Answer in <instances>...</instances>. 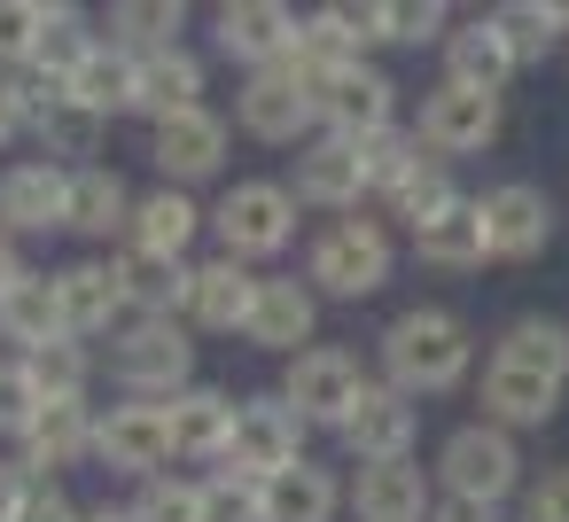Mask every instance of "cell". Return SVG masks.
Instances as JSON below:
<instances>
[{"instance_id":"6da1fadb","label":"cell","mask_w":569,"mask_h":522,"mask_svg":"<svg viewBox=\"0 0 569 522\" xmlns=\"http://www.w3.org/2000/svg\"><path fill=\"white\" fill-rule=\"evenodd\" d=\"M375 367L390 390H406L413 405L421 398H445L476 374V328L452 312V304H406L382 335H375Z\"/></svg>"},{"instance_id":"7a4b0ae2","label":"cell","mask_w":569,"mask_h":522,"mask_svg":"<svg viewBox=\"0 0 569 522\" xmlns=\"http://www.w3.org/2000/svg\"><path fill=\"white\" fill-rule=\"evenodd\" d=\"M429 475H437V499L445 506L499 514L507 499H522V444L507 429H491V421H460V429H445Z\"/></svg>"},{"instance_id":"3957f363","label":"cell","mask_w":569,"mask_h":522,"mask_svg":"<svg viewBox=\"0 0 569 522\" xmlns=\"http://www.w3.org/2000/svg\"><path fill=\"white\" fill-rule=\"evenodd\" d=\"M398 273V242L382 219H328L312 242H305V289L312 297H336V304H359V297H382Z\"/></svg>"},{"instance_id":"277c9868","label":"cell","mask_w":569,"mask_h":522,"mask_svg":"<svg viewBox=\"0 0 569 522\" xmlns=\"http://www.w3.org/2000/svg\"><path fill=\"white\" fill-rule=\"evenodd\" d=\"M110 374H118L126 398L172 405L180 390H196V335L180 320H126L110 335Z\"/></svg>"},{"instance_id":"5b68a950","label":"cell","mask_w":569,"mask_h":522,"mask_svg":"<svg viewBox=\"0 0 569 522\" xmlns=\"http://www.w3.org/2000/svg\"><path fill=\"white\" fill-rule=\"evenodd\" d=\"M211 234H219V258L234 265H266L297 242V195L281 180H234L219 203H211Z\"/></svg>"},{"instance_id":"8992f818","label":"cell","mask_w":569,"mask_h":522,"mask_svg":"<svg viewBox=\"0 0 569 522\" xmlns=\"http://www.w3.org/2000/svg\"><path fill=\"white\" fill-rule=\"evenodd\" d=\"M234 126L266 149H305L320 133V94L297 63H273V71H250L234 87Z\"/></svg>"},{"instance_id":"52a82bcc","label":"cell","mask_w":569,"mask_h":522,"mask_svg":"<svg viewBox=\"0 0 569 522\" xmlns=\"http://www.w3.org/2000/svg\"><path fill=\"white\" fill-rule=\"evenodd\" d=\"M367 382H375V374H367V359H359L351 343H312V351H297V359L281 367V398L297 405L305 429H343Z\"/></svg>"},{"instance_id":"ba28073f","label":"cell","mask_w":569,"mask_h":522,"mask_svg":"<svg viewBox=\"0 0 569 522\" xmlns=\"http://www.w3.org/2000/svg\"><path fill=\"white\" fill-rule=\"evenodd\" d=\"M507 126V94H476V87H429L421 94V118H413V141L437 157V164H460V157H483Z\"/></svg>"},{"instance_id":"9c48e42d","label":"cell","mask_w":569,"mask_h":522,"mask_svg":"<svg viewBox=\"0 0 569 522\" xmlns=\"http://www.w3.org/2000/svg\"><path fill=\"white\" fill-rule=\"evenodd\" d=\"M297 32H305V17L289 9V0H219V9H211V48L227 63H242V79L289 63Z\"/></svg>"},{"instance_id":"30bf717a","label":"cell","mask_w":569,"mask_h":522,"mask_svg":"<svg viewBox=\"0 0 569 522\" xmlns=\"http://www.w3.org/2000/svg\"><path fill=\"white\" fill-rule=\"evenodd\" d=\"M94 460H102L110 475H133V483L172 475V413H164V405H141V398L102 405V413H94Z\"/></svg>"},{"instance_id":"8fae6325","label":"cell","mask_w":569,"mask_h":522,"mask_svg":"<svg viewBox=\"0 0 569 522\" xmlns=\"http://www.w3.org/2000/svg\"><path fill=\"white\" fill-rule=\"evenodd\" d=\"M281 188L297 195V211H328V219H351V211L375 195L359 141H336V133H312V141L297 149V164H289Z\"/></svg>"},{"instance_id":"7c38bea8","label":"cell","mask_w":569,"mask_h":522,"mask_svg":"<svg viewBox=\"0 0 569 522\" xmlns=\"http://www.w3.org/2000/svg\"><path fill=\"white\" fill-rule=\"evenodd\" d=\"M320 133L336 141H382L398 133V79L375 63H343L320 79Z\"/></svg>"},{"instance_id":"4fadbf2b","label":"cell","mask_w":569,"mask_h":522,"mask_svg":"<svg viewBox=\"0 0 569 522\" xmlns=\"http://www.w3.org/2000/svg\"><path fill=\"white\" fill-rule=\"evenodd\" d=\"M227 149H234V126H227L211 102L188 110V118H172V126H149V164H157V180H164V188H188V195L227 172Z\"/></svg>"},{"instance_id":"5bb4252c","label":"cell","mask_w":569,"mask_h":522,"mask_svg":"<svg viewBox=\"0 0 569 522\" xmlns=\"http://www.w3.org/2000/svg\"><path fill=\"white\" fill-rule=\"evenodd\" d=\"M305 421H297V405L281 398V390H258V398H242L234 405V452H227V468L234 475H281V468H297L305 460Z\"/></svg>"},{"instance_id":"9a60e30c","label":"cell","mask_w":569,"mask_h":522,"mask_svg":"<svg viewBox=\"0 0 569 522\" xmlns=\"http://www.w3.org/2000/svg\"><path fill=\"white\" fill-rule=\"evenodd\" d=\"M483 203V242H491V258L499 265H530V258H546L553 250V195L538 188V180H499L491 195H476Z\"/></svg>"},{"instance_id":"2e32d148","label":"cell","mask_w":569,"mask_h":522,"mask_svg":"<svg viewBox=\"0 0 569 522\" xmlns=\"http://www.w3.org/2000/svg\"><path fill=\"white\" fill-rule=\"evenodd\" d=\"M343 436V452L359 460V468H382V460H413V444H421V405L406 398V390H390L382 374L359 390V405H351V421L336 429Z\"/></svg>"},{"instance_id":"e0dca14e","label":"cell","mask_w":569,"mask_h":522,"mask_svg":"<svg viewBox=\"0 0 569 522\" xmlns=\"http://www.w3.org/2000/svg\"><path fill=\"white\" fill-rule=\"evenodd\" d=\"M71 219V172L48 157H17L0 164V234L24 242V234H63Z\"/></svg>"},{"instance_id":"ac0fdd59","label":"cell","mask_w":569,"mask_h":522,"mask_svg":"<svg viewBox=\"0 0 569 522\" xmlns=\"http://www.w3.org/2000/svg\"><path fill=\"white\" fill-rule=\"evenodd\" d=\"M258 281H266V273H250V265H234V258L188 265L180 328H188V335H242V328H250V304H258Z\"/></svg>"},{"instance_id":"d6986e66","label":"cell","mask_w":569,"mask_h":522,"mask_svg":"<svg viewBox=\"0 0 569 522\" xmlns=\"http://www.w3.org/2000/svg\"><path fill=\"white\" fill-rule=\"evenodd\" d=\"M32 141H40V157H48V164L87 172V164H102L110 118H94L71 87H32Z\"/></svg>"},{"instance_id":"ffe728a7","label":"cell","mask_w":569,"mask_h":522,"mask_svg":"<svg viewBox=\"0 0 569 522\" xmlns=\"http://www.w3.org/2000/svg\"><path fill=\"white\" fill-rule=\"evenodd\" d=\"M343 506L359 522H429L445 499H437V475L421 460H382V468H359L343 483Z\"/></svg>"},{"instance_id":"44dd1931","label":"cell","mask_w":569,"mask_h":522,"mask_svg":"<svg viewBox=\"0 0 569 522\" xmlns=\"http://www.w3.org/2000/svg\"><path fill=\"white\" fill-rule=\"evenodd\" d=\"M312 328H320V297H312L297 273H266L242 343H258V351H273V359H297V351H312Z\"/></svg>"},{"instance_id":"7402d4cb","label":"cell","mask_w":569,"mask_h":522,"mask_svg":"<svg viewBox=\"0 0 569 522\" xmlns=\"http://www.w3.org/2000/svg\"><path fill=\"white\" fill-rule=\"evenodd\" d=\"M211 227V211L188 195V188H149V195H133V227H126V250H141V258H172V265H188V250H196V234Z\"/></svg>"},{"instance_id":"603a6c76","label":"cell","mask_w":569,"mask_h":522,"mask_svg":"<svg viewBox=\"0 0 569 522\" xmlns=\"http://www.w3.org/2000/svg\"><path fill=\"white\" fill-rule=\"evenodd\" d=\"M561 390H569V382H546V374H530V367H507V359H483V382H476V405H483V421H491V429H507V436H522V429H546V421L561 413Z\"/></svg>"},{"instance_id":"cb8c5ba5","label":"cell","mask_w":569,"mask_h":522,"mask_svg":"<svg viewBox=\"0 0 569 522\" xmlns=\"http://www.w3.org/2000/svg\"><path fill=\"white\" fill-rule=\"evenodd\" d=\"M234 390H219V382H196V390H180L164 413H172V460H196V468H227V452H234Z\"/></svg>"},{"instance_id":"d4e9b609","label":"cell","mask_w":569,"mask_h":522,"mask_svg":"<svg viewBox=\"0 0 569 522\" xmlns=\"http://www.w3.org/2000/svg\"><path fill=\"white\" fill-rule=\"evenodd\" d=\"M56 297H63V335L71 343H94V335H118L126 328V289H118V265L110 258H79L56 273Z\"/></svg>"},{"instance_id":"484cf974","label":"cell","mask_w":569,"mask_h":522,"mask_svg":"<svg viewBox=\"0 0 569 522\" xmlns=\"http://www.w3.org/2000/svg\"><path fill=\"white\" fill-rule=\"evenodd\" d=\"M437 63H445V87H476V94H507V79L522 71L515 48H507V32H499L491 17H460V24L445 32Z\"/></svg>"},{"instance_id":"4316f807","label":"cell","mask_w":569,"mask_h":522,"mask_svg":"<svg viewBox=\"0 0 569 522\" xmlns=\"http://www.w3.org/2000/svg\"><path fill=\"white\" fill-rule=\"evenodd\" d=\"M17 460H24L40 483H63L71 468H87V460H94V405H87V398H79V405H40V421L24 429Z\"/></svg>"},{"instance_id":"83f0119b","label":"cell","mask_w":569,"mask_h":522,"mask_svg":"<svg viewBox=\"0 0 569 522\" xmlns=\"http://www.w3.org/2000/svg\"><path fill=\"white\" fill-rule=\"evenodd\" d=\"M203 110V56L196 48H164V56H141L133 63V118L149 126H172Z\"/></svg>"},{"instance_id":"f1b7e54d","label":"cell","mask_w":569,"mask_h":522,"mask_svg":"<svg viewBox=\"0 0 569 522\" xmlns=\"http://www.w3.org/2000/svg\"><path fill=\"white\" fill-rule=\"evenodd\" d=\"M126 227H133V188H126V172H118V164L71 172V219H63V234H79V242H118V250H126Z\"/></svg>"},{"instance_id":"f546056e","label":"cell","mask_w":569,"mask_h":522,"mask_svg":"<svg viewBox=\"0 0 569 522\" xmlns=\"http://www.w3.org/2000/svg\"><path fill=\"white\" fill-rule=\"evenodd\" d=\"M413 258H421L429 273H483V265H491V242H483V203H476V195H460L445 219L413 227Z\"/></svg>"},{"instance_id":"4dcf8cb0","label":"cell","mask_w":569,"mask_h":522,"mask_svg":"<svg viewBox=\"0 0 569 522\" xmlns=\"http://www.w3.org/2000/svg\"><path fill=\"white\" fill-rule=\"evenodd\" d=\"M343 514V475L320 460H297L266 475V522H336Z\"/></svg>"},{"instance_id":"1f68e13d","label":"cell","mask_w":569,"mask_h":522,"mask_svg":"<svg viewBox=\"0 0 569 522\" xmlns=\"http://www.w3.org/2000/svg\"><path fill=\"white\" fill-rule=\"evenodd\" d=\"M102 48V32H94V17L87 9H71V0H48V32H40V56H32V87H71L79 79V63Z\"/></svg>"},{"instance_id":"d6a6232c","label":"cell","mask_w":569,"mask_h":522,"mask_svg":"<svg viewBox=\"0 0 569 522\" xmlns=\"http://www.w3.org/2000/svg\"><path fill=\"white\" fill-rule=\"evenodd\" d=\"M118 289H126V320H180L188 304V265L172 258H141V250H118Z\"/></svg>"},{"instance_id":"836d02e7","label":"cell","mask_w":569,"mask_h":522,"mask_svg":"<svg viewBox=\"0 0 569 522\" xmlns=\"http://www.w3.org/2000/svg\"><path fill=\"white\" fill-rule=\"evenodd\" d=\"M0 343L40 351V343H63V297H56V273H24L9 297H0Z\"/></svg>"},{"instance_id":"e575fe53","label":"cell","mask_w":569,"mask_h":522,"mask_svg":"<svg viewBox=\"0 0 569 522\" xmlns=\"http://www.w3.org/2000/svg\"><path fill=\"white\" fill-rule=\"evenodd\" d=\"M180 32H188V9H180V0H118V9L102 17V40L126 48L133 63H141V56H164V48H188Z\"/></svg>"},{"instance_id":"d590c367","label":"cell","mask_w":569,"mask_h":522,"mask_svg":"<svg viewBox=\"0 0 569 522\" xmlns=\"http://www.w3.org/2000/svg\"><path fill=\"white\" fill-rule=\"evenodd\" d=\"M491 359L530 367V374H546V382H569V328H561L553 312H515V320L499 328Z\"/></svg>"},{"instance_id":"8d00e7d4","label":"cell","mask_w":569,"mask_h":522,"mask_svg":"<svg viewBox=\"0 0 569 522\" xmlns=\"http://www.w3.org/2000/svg\"><path fill=\"white\" fill-rule=\"evenodd\" d=\"M24 374H32L40 405H79V398L94 390V351L63 335V343H40V351H24Z\"/></svg>"},{"instance_id":"74e56055","label":"cell","mask_w":569,"mask_h":522,"mask_svg":"<svg viewBox=\"0 0 569 522\" xmlns=\"http://www.w3.org/2000/svg\"><path fill=\"white\" fill-rule=\"evenodd\" d=\"M71 94H79V102H87L94 118H126V110H133V56L102 40V48H94V56L79 63Z\"/></svg>"},{"instance_id":"f35d334b","label":"cell","mask_w":569,"mask_h":522,"mask_svg":"<svg viewBox=\"0 0 569 522\" xmlns=\"http://www.w3.org/2000/svg\"><path fill=\"white\" fill-rule=\"evenodd\" d=\"M460 203V188H452V164H437V157H421L406 180H398V195H390V219H406V234L413 227H429V219H445Z\"/></svg>"},{"instance_id":"ab89813d","label":"cell","mask_w":569,"mask_h":522,"mask_svg":"<svg viewBox=\"0 0 569 522\" xmlns=\"http://www.w3.org/2000/svg\"><path fill=\"white\" fill-rule=\"evenodd\" d=\"M491 24L507 32V48H515V63H522V71H530V63H546V56H553V40H561L553 0H499Z\"/></svg>"},{"instance_id":"60d3db41","label":"cell","mask_w":569,"mask_h":522,"mask_svg":"<svg viewBox=\"0 0 569 522\" xmlns=\"http://www.w3.org/2000/svg\"><path fill=\"white\" fill-rule=\"evenodd\" d=\"M40 32H48V0H0V71H9V79L32 71Z\"/></svg>"},{"instance_id":"b9f144b4","label":"cell","mask_w":569,"mask_h":522,"mask_svg":"<svg viewBox=\"0 0 569 522\" xmlns=\"http://www.w3.org/2000/svg\"><path fill=\"white\" fill-rule=\"evenodd\" d=\"M452 24H460V17L445 9V0H382V32H390V48H445Z\"/></svg>"},{"instance_id":"7bdbcfd3","label":"cell","mask_w":569,"mask_h":522,"mask_svg":"<svg viewBox=\"0 0 569 522\" xmlns=\"http://www.w3.org/2000/svg\"><path fill=\"white\" fill-rule=\"evenodd\" d=\"M133 522H203V475H157L126 506Z\"/></svg>"},{"instance_id":"ee69618b","label":"cell","mask_w":569,"mask_h":522,"mask_svg":"<svg viewBox=\"0 0 569 522\" xmlns=\"http://www.w3.org/2000/svg\"><path fill=\"white\" fill-rule=\"evenodd\" d=\"M203 522H266V483L234 475V468H211L203 475Z\"/></svg>"},{"instance_id":"f6af8a7d","label":"cell","mask_w":569,"mask_h":522,"mask_svg":"<svg viewBox=\"0 0 569 522\" xmlns=\"http://www.w3.org/2000/svg\"><path fill=\"white\" fill-rule=\"evenodd\" d=\"M359 157H367V188L390 203V195H398V180H406L429 149L413 141V126H398V133H382V141H359Z\"/></svg>"},{"instance_id":"bcb514c9","label":"cell","mask_w":569,"mask_h":522,"mask_svg":"<svg viewBox=\"0 0 569 522\" xmlns=\"http://www.w3.org/2000/svg\"><path fill=\"white\" fill-rule=\"evenodd\" d=\"M32 421H40V390H32L24 359H0V436L24 444V429H32Z\"/></svg>"},{"instance_id":"7dc6e473","label":"cell","mask_w":569,"mask_h":522,"mask_svg":"<svg viewBox=\"0 0 569 522\" xmlns=\"http://www.w3.org/2000/svg\"><path fill=\"white\" fill-rule=\"evenodd\" d=\"M522 522H569V460L522 483Z\"/></svg>"},{"instance_id":"c3c4849f","label":"cell","mask_w":569,"mask_h":522,"mask_svg":"<svg viewBox=\"0 0 569 522\" xmlns=\"http://www.w3.org/2000/svg\"><path fill=\"white\" fill-rule=\"evenodd\" d=\"M24 133H32V79H9V71H0V157H9Z\"/></svg>"},{"instance_id":"681fc988","label":"cell","mask_w":569,"mask_h":522,"mask_svg":"<svg viewBox=\"0 0 569 522\" xmlns=\"http://www.w3.org/2000/svg\"><path fill=\"white\" fill-rule=\"evenodd\" d=\"M17 522H79V506H71L63 483H32V499L17 506Z\"/></svg>"},{"instance_id":"f907efd6","label":"cell","mask_w":569,"mask_h":522,"mask_svg":"<svg viewBox=\"0 0 569 522\" xmlns=\"http://www.w3.org/2000/svg\"><path fill=\"white\" fill-rule=\"evenodd\" d=\"M32 483H40V475H32L24 460H0V522H17V506L32 499Z\"/></svg>"},{"instance_id":"816d5d0a","label":"cell","mask_w":569,"mask_h":522,"mask_svg":"<svg viewBox=\"0 0 569 522\" xmlns=\"http://www.w3.org/2000/svg\"><path fill=\"white\" fill-rule=\"evenodd\" d=\"M24 273H32V265H24V250H17L9 234H0V297H9V289L24 281Z\"/></svg>"},{"instance_id":"f5cc1de1","label":"cell","mask_w":569,"mask_h":522,"mask_svg":"<svg viewBox=\"0 0 569 522\" xmlns=\"http://www.w3.org/2000/svg\"><path fill=\"white\" fill-rule=\"evenodd\" d=\"M79 522H133V514H126V506H110V499H102V506H79Z\"/></svg>"},{"instance_id":"db71d44e","label":"cell","mask_w":569,"mask_h":522,"mask_svg":"<svg viewBox=\"0 0 569 522\" xmlns=\"http://www.w3.org/2000/svg\"><path fill=\"white\" fill-rule=\"evenodd\" d=\"M429 522H499V514H468V506H437Z\"/></svg>"}]
</instances>
